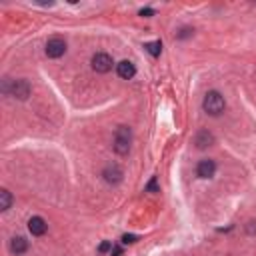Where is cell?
<instances>
[{
	"label": "cell",
	"instance_id": "6da1fadb",
	"mask_svg": "<svg viewBox=\"0 0 256 256\" xmlns=\"http://www.w3.org/2000/svg\"><path fill=\"white\" fill-rule=\"evenodd\" d=\"M202 106H204V112H206V114H210V116H218V114H222V112H224L226 102H224V98L220 96V92L210 90V92L204 96Z\"/></svg>",
	"mask_w": 256,
	"mask_h": 256
},
{
	"label": "cell",
	"instance_id": "7a4b0ae2",
	"mask_svg": "<svg viewBox=\"0 0 256 256\" xmlns=\"http://www.w3.org/2000/svg\"><path fill=\"white\" fill-rule=\"evenodd\" d=\"M130 142H132V132L128 126H118L116 134H114V150L118 154H128L130 150Z\"/></svg>",
	"mask_w": 256,
	"mask_h": 256
},
{
	"label": "cell",
	"instance_id": "3957f363",
	"mask_svg": "<svg viewBox=\"0 0 256 256\" xmlns=\"http://www.w3.org/2000/svg\"><path fill=\"white\" fill-rule=\"evenodd\" d=\"M112 56L110 54H106V52H98V54H94L92 56V68L96 70V72H100V74H104V72H108L110 68H112Z\"/></svg>",
	"mask_w": 256,
	"mask_h": 256
},
{
	"label": "cell",
	"instance_id": "277c9868",
	"mask_svg": "<svg viewBox=\"0 0 256 256\" xmlns=\"http://www.w3.org/2000/svg\"><path fill=\"white\" fill-rule=\"evenodd\" d=\"M66 52V42L62 38H50L46 42V56L48 58H60Z\"/></svg>",
	"mask_w": 256,
	"mask_h": 256
},
{
	"label": "cell",
	"instance_id": "5b68a950",
	"mask_svg": "<svg viewBox=\"0 0 256 256\" xmlns=\"http://www.w3.org/2000/svg\"><path fill=\"white\" fill-rule=\"evenodd\" d=\"M12 96H16L18 100H26L30 96V84L26 80H14L12 82V90H10Z\"/></svg>",
	"mask_w": 256,
	"mask_h": 256
},
{
	"label": "cell",
	"instance_id": "8992f818",
	"mask_svg": "<svg viewBox=\"0 0 256 256\" xmlns=\"http://www.w3.org/2000/svg\"><path fill=\"white\" fill-rule=\"evenodd\" d=\"M214 172H216V164H214V160H210V158L200 160L198 166H196V174H198L200 178H212Z\"/></svg>",
	"mask_w": 256,
	"mask_h": 256
},
{
	"label": "cell",
	"instance_id": "52a82bcc",
	"mask_svg": "<svg viewBox=\"0 0 256 256\" xmlns=\"http://www.w3.org/2000/svg\"><path fill=\"white\" fill-rule=\"evenodd\" d=\"M102 176H104V180H106L108 184H118V182L122 180V170H120L118 164H108V166L104 168Z\"/></svg>",
	"mask_w": 256,
	"mask_h": 256
},
{
	"label": "cell",
	"instance_id": "ba28073f",
	"mask_svg": "<svg viewBox=\"0 0 256 256\" xmlns=\"http://www.w3.org/2000/svg\"><path fill=\"white\" fill-rule=\"evenodd\" d=\"M46 228H48V224H46V220L42 216H32L28 220V230H30L32 236H42L46 232Z\"/></svg>",
	"mask_w": 256,
	"mask_h": 256
},
{
	"label": "cell",
	"instance_id": "9c48e42d",
	"mask_svg": "<svg viewBox=\"0 0 256 256\" xmlns=\"http://www.w3.org/2000/svg\"><path fill=\"white\" fill-rule=\"evenodd\" d=\"M116 72H118V76H120V78L130 80V78L136 74V68H134V64H132L130 60H122V62H118V64H116Z\"/></svg>",
	"mask_w": 256,
	"mask_h": 256
},
{
	"label": "cell",
	"instance_id": "30bf717a",
	"mask_svg": "<svg viewBox=\"0 0 256 256\" xmlns=\"http://www.w3.org/2000/svg\"><path fill=\"white\" fill-rule=\"evenodd\" d=\"M10 250H12V254H16V256L24 254V252L28 250V240L22 238V236H14V238L10 240Z\"/></svg>",
	"mask_w": 256,
	"mask_h": 256
},
{
	"label": "cell",
	"instance_id": "8fae6325",
	"mask_svg": "<svg viewBox=\"0 0 256 256\" xmlns=\"http://www.w3.org/2000/svg\"><path fill=\"white\" fill-rule=\"evenodd\" d=\"M144 48H146V52H148V54H152V56H160V52H162V42H160V40L146 42V44H144Z\"/></svg>",
	"mask_w": 256,
	"mask_h": 256
},
{
	"label": "cell",
	"instance_id": "7c38bea8",
	"mask_svg": "<svg viewBox=\"0 0 256 256\" xmlns=\"http://www.w3.org/2000/svg\"><path fill=\"white\" fill-rule=\"evenodd\" d=\"M10 204H12V194L6 188H2L0 190V210H8Z\"/></svg>",
	"mask_w": 256,
	"mask_h": 256
},
{
	"label": "cell",
	"instance_id": "4fadbf2b",
	"mask_svg": "<svg viewBox=\"0 0 256 256\" xmlns=\"http://www.w3.org/2000/svg\"><path fill=\"white\" fill-rule=\"evenodd\" d=\"M210 142H212V136L208 132H200L196 136V146L198 148H206V146H210Z\"/></svg>",
	"mask_w": 256,
	"mask_h": 256
},
{
	"label": "cell",
	"instance_id": "5bb4252c",
	"mask_svg": "<svg viewBox=\"0 0 256 256\" xmlns=\"http://www.w3.org/2000/svg\"><path fill=\"white\" fill-rule=\"evenodd\" d=\"M122 242H124V244H132V242H136V236H132V234H124V236H122Z\"/></svg>",
	"mask_w": 256,
	"mask_h": 256
},
{
	"label": "cell",
	"instance_id": "9a60e30c",
	"mask_svg": "<svg viewBox=\"0 0 256 256\" xmlns=\"http://www.w3.org/2000/svg\"><path fill=\"white\" fill-rule=\"evenodd\" d=\"M98 250H100V252H108V250H112V244H110V242H102Z\"/></svg>",
	"mask_w": 256,
	"mask_h": 256
},
{
	"label": "cell",
	"instance_id": "2e32d148",
	"mask_svg": "<svg viewBox=\"0 0 256 256\" xmlns=\"http://www.w3.org/2000/svg\"><path fill=\"white\" fill-rule=\"evenodd\" d=\"M152 14H154L152 8H142V10H140V16H152Z\"/></svg>",
	"mask_w": 256,
	"mask_h": 256
},
{
	"label": "cell",
	"instance_id": "e0dca14e",
	"mask_svg": "<svg viewBox=\"0 0 256 256\" xmlns=\"http://www.w3.org/2000/svg\"><path fill=\"white\" fill-rule=\"evenodd\" d=\"M148 190L156 192V178H152V180H150V184H148Z\"/></svg>",
	"mask_w": 256,
	"mask_h": 256
}]
</instances>
